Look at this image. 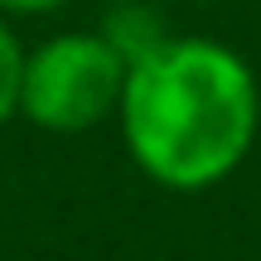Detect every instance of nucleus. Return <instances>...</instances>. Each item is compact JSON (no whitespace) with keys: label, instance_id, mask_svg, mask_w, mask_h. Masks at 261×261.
<instances>
[{"label":"nucleus","instance_id":"obj_1","mask_svg":"<svg viewBox=\"0 0 261 261\" xmlns=\"http://www.w3.org/2000/svg\"><path fill=\"white\" fill-rule=\"evenodd\" d=\"M116 116L140 174L174 194H198L252 155L261 87L237 48L203 34H169L126 73Z\"/></svg>","mask_w":261,"mask_h":261},{"label":"nucleus","instance_id":"obj_2","mask_svg":"<svg viewBox=\"0 0 261 261\" xmlns=\"http://www.w3.org/2000/svg\"><path fill=\"white\" fill-rule=\"evenodd\" d=\"M126 58L112 44L87 29L54 34L39 48L24 54V87H19V112L39 130L77 136L121 112L126 92Z\"/></svg>","mask_w":261,"mask_h":261},{"label":"nucleus","instance_id":"obj_3","mask_svg":"<svg viewBox=\"0 0 261 261\" xmlns=\"http://www.w3.org/2000/svg\"><path fill=\"white\" fill-rule=\"evenodd\" d=\"M102 39L126 58V68H136L140 58H150L169 34H165V24L155 19V10H150V5H116L112 19L102 24Z\"/></svg>","mask_w":261,"mask_h":261},{"label":"nucleus","instance_id":"obj_4","mask_svg":"<svg viewBox=\"0 0 261 261\" xmlns=\"http://www.w3.org/2000/svg\"><path fill=\"white\" fill-rule=\"evenodd\" d=\"M19 87H24V44L15 24L0 15V126L19 112Z\"/></svg>","mask_w":261,"mask_h":261},{"label":"nucleus","instance_id":"obj_5","mask_svg":"<svg viewBox=\"0 0 261 261\" xmlns=\"http://www.w3.org/2000/svg\"><path fill=\"white\" fill-rule=\"evenodd\" d=\"M68 0H0V15H48Z\"/></svg>","mask_w":261,"mask_h":261}]
</instances>
